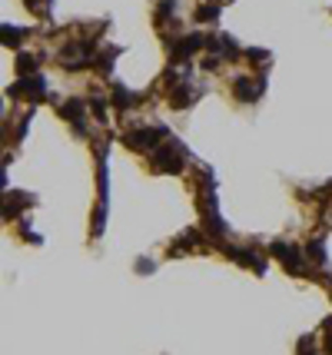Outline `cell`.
<instances>
[{"label": "cell", "instance_id": "obj_2", "mask_svg": "<svg viewBox=\"0 0 332 355\" xmlns=\"http://www.w3.org/2000/svg\"><path fill=\"white\" fill-rule=\"evenodd\" d=\"M269 249H272V256H276V259L283 262V266L289 269L293 276H299V272H302V253L296 249V246H289V243H272Z\"/></svg>", "mask_w": 332, "mask_h": 355}, {"label": "cell", "instance_id": "obj_3", "mask_svg": "<svg viewBox=\"0 0 332 355\" xmlns=\"http://www.w3.org/2000/svg\"><path fill=\"white\" fill-rule=\"evenodd\" d=\"M159 136H166L163 127H159V130H130V133L123 136V143H127L130 150H153Z\"/></svg>", "mask_w": 332, "mask_h": 355}, {"label": "cell", "instance_id": "obj_1", "mask_svg": "<svg viewBox=\"0 0 332 355\" xmlns=\"http://www.w3.org/2000/svg\"><path fill=\"white\" fill-rule=\"evenodd\" d=\"M153 169L156 173H180L183 169V150L180 143H170V146H159L156 153H153Z\"/></svg>", "mask_w": 332, "mask_h": 355}, {"label": "cell", "instance_id": "obj_10", "mask_svg": "<svg viewBox=\"0 0 332 355\" xmlns=\"http://www.w3.org/2000/svg\"><path fill=\"white\" fill-rule=\"evenodd\" d=\"M216 17H219V10H216L213 4H203V7L196 10V20H216Z\"/></svg>", "mask_w": 332, "mask_h": 355}, {"label": "cell", "instance_id": "obj_12", "mask_svg": "<svg viewBox=\"0 0 332 355\" xmlns=\"http://www.w3.org/2000/svg\"><path fill=\"white\" fill-rule=\"evenodd\" d=\"M17 67H20V73H24V77H27V73H33V67H37V60H33V56H20V60H17Z\"/></svg>", "mask_w": 332, "mask_h": 355}, {"label": "cell", "instance_id": "obj_16", "mask_svg": "<svg viewBox=\"0 0 332 355\" xmlns=\"http://www.w3.org/2000/svg\"><path fill=\"white\" fill-rule=\"evenodd\" d=\"M325 345H329V352H332V335H329V342H325Z\"/></svg>", "mask_w": 332, "mask_h": 355}, {"label": "cell", "instance_id": "obj_13", "mask_svg": "<svg viewBox=\"0 0 332 355\" xmlns=\"http://www.w3.org/2000/svg\"><path fill=\"white\" fill-rule=\"evenodd\" d=\"M306 253H309V256H312V259H316V262H325V253H322V243H309V246H306Z\"/></svg>", "mask_w": 332, "mask_h": 355}, {"label": "cell", "instance_id": "obj_4", "mask_svg": "<svg viewBox=\"0 0 332 355\" xmlns=\"http://www.w3.org/2000/svg\"><path fill=\"white\" fill-rule=\"evenodd\" d=\"M10 93L14 96H30V100H43V96H47V83H43V77H24V80H17L14 87H10Z\"/></svg>", "mask_w": 332, "mask_h": 355}, {"label": "cell", "instance_id": "obj_5", "mask_svg": "<svg viewBox=\"0 0 332 355\" xmlns=\"http://www.w3.org/2000/svg\"><path fill=\"white\" fill-rule=\"evenodd\" d=\"M199 47H206V37H199V33H190V37H183L180 43L173 47V56H176V60H186V56L196 53Z\"/></svg>", "mask_w": 332, "mask_h": 355}, {"label": "cell", "instance_id": "obj_9", "mask_svg": "<svg viewBox=\"0 0 332 355\" xmlns=\"http://www.w3.org/2000/svg\"><path fill=\"white\" fill-rule=\"evenodd\" d=\"M20 40H24V30H20V27H4V43H7V47H14Z\"/></svg>", "mask_w": 332, "mask_h": 355}, {"label": "cell", "instance_id": "obj_14", "mask_svg": "<svg viewBox=\"0 0 332 355\" xmlns=\"http://www.w3.org/2000/svg\"><path fill=\"white\" fill-rule=\"evenodd\" d=\"M90 106H93L96 120H106V116H103V113H106V106H103V100H93V103H90Z\"/></svg>", "mask_w": 332, "mask_h": 355}, {"label": "cell", "instance_id": "obj_11", "mask_svg": "<svg viewBox=\"0 0 332 355\" xmlns=\"http://www.w3.org/2000/svg\"><path fill=\"white\" fill-rule=\"evenodd\" d=\"M113 56H117V50H113V47H110V50H103V56H100V60H96V67H100L103 73H110V67H113L110 60H113Z\"/></svg>", "mask_w": 332, "mask_h": 355}, {"label": "cell", "instance_id": "obj_8", "mask_svg": "<svg viewBox=\"0 0 332 355\" xmlns=\"http://www.w3.org/2000/svg\"><path fill=\"white\" fill-rule=\"evenodd\" d=\"M136 96H130L123 87H113V106H120V110H127V106H133Z\"/></svg>", "mask_w": 332, "mask_h": 355}, {"label": "cell", "instance_id": "obj_15", "mask_svg": "<svg viewBox=\"0 0 332 355\" xmlns=\"http://www.w3.org/2000/svg\"><path fill=\"white\" fill-rule=\"evenodd\" d=\"M136 272H153V262L150 259H136Z\"/></svg>", "mask_w": 332, "mask_h": 355}, {"label": "cell", "instance_id": "obj_7", "mask_svg": "<svg viewBox=\"0 0 332 355\" xmlns=\"http://www.w3.org/2000/svg\"><path fill=\"white\" fill-rule=\"evenodd\" d=\"M64 116L73 123V130H77V133H83V130H87V123H83V103H80V100H67V103H64Z\"/></svg>", "mask_w": 332, "mask_h": 355}, {"label": "cell", "instance_id": "obj_6", "mask_svg": "<svg viewBox=\"0 0 332 355\" xmlns=\"http://www.w3.org/2000/svg\"><path fill=\"white\" fill-rule=\"evenodd\" d=\"M262 87H266V83H253V80H236V83H233V90H236V100H243V103H249V100H256V96L262 93Z\"/></svg>", "mask_w": 332, "mask_h": 355}]
</instances>
